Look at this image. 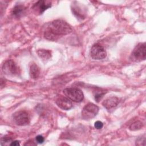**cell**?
Wrapping results in <instances>:
<instances>
[{"mask_svg":"<svg viewBox=\"0 0 146 146\" xmlns=\"http://www.w3.org/2000/svg\"><path fill=\"white\" fill-rule=\"evenodd\" d=\"M2 71L7 75H15L19 74V69L13 60H7L2 67Z\"/></svg>","mask_w":146,"mask_h":146,"instance_id":"6","label":"cell"},{"mask_svg":"<svg viewBox=\"0 0 146 146\" xmlns=\"http://www.w3.org/2000/svg\"><path fill=\"white\" fill-rule=\"evenodd\" d=\"M72 11L74 15L78 19L82 20L84 19L85 15H84V13L82 9V8L76 5H72Z\"/></svg>","mask_w":146,"mask_h":146,"instance_id":"12","label":"cell"},{"mask_svg":"<svg viewBox=\"0 0 146 146\" xmlns=\"http://www.w3.org/2000/svg\"><path fill=\"white\" fill-rule=\"evenodd\" d=\"M13 120L16 124L20 126H24L30 123L29 113L25 111H19L15 112L13 115Z\"/></svg>","mask_w":146,"mask_h":146,"instance_id":"5","label":"cell"},{"mask_svg":"<svg viewBox=\"0 0 146 146\" xmlns=\"http://www.w3.org/2000/svg\"><path fill=\"white\" fill-rule=\"evenodd\" d=\"M94 126H95V127L96 129H101L103 127V124L102 121H96L95 123V124H94Z\"/></svg>","mask_w":146,"mask_h":146,"instance_id":"19","label":"cell"},{"mask_svg":"<svg viewBox=\"0 0 146 146\" xmlns=\"http://www.w3.org/2000/svg\"><path fill=\"white\" fill-rule=\"evenodd\" d=\"M10 145H11V146H18V145H20V144H19V142L18 141L15 140V141H12V142L10 143Z\"/></svg>","mask_w":146,"mask_h":146,"instance_id":"20","label":"cell"},{"mask_svg":"<svg viewBox=\"0 0 146 146\" xmlns=\"http://www.w3.org/2000/svg\"><path fill=\"white\" fill-rule=\"evenodd\" d=\"M90 54L92 59L100 60L106 58L107 53L105 49L101 45L96 43L91 47Z\"/></svg>","mask_w":146,"mask_h":146,"instance_id":"7","label":"cell"},{"mask_svg":"<svg viewBox=\"0 0 146 146\" xmlns=\"http://www.w3.org/2000/svg\"><path fill=\"white\" fill-rule=\"evenodd\" d=\"M136 145H145V136H141L137 138L136 141Z\"/></svg>","mask_w":146,"mask_h":146,"instance_id":"17","label":"cell"},{"mask_svg":"<svg viewBox=\"0 0 146 146\" xmlns=\"http://www.w3.org/2000/svg\"><path fill=\"white\" fill-rule=\"evenodd\" d=\"M56 105L61 109L68 110L72 107V104L68 98L65 97H59L56 100Z\"/></svg>","mask_w":146,"mask_h":146,"instance_id":"9","label":"cell"},{"mask_svg":"<svg viewBox=\"0 0 146 146\" xmlns=\"http://www.w3.org/2000/svg\"><path fill=\"white\" fill-rule=\"evenodd\" d=\"M26 12V7L23 5H15L12 10V14L17 17L20 18L22 17Z\"/></svg>","mask_w":146,"mask_h":146,"instance_id":"11","label":"cell"},{"mask_svg":"<svg viewBox=\"0 0 146 146\" xmlns=\"http://www.w3.org/2000/svg\"><path fill=\"white\" fill-rule=\"evenodd\" d=\"M119 99L118 98L112 96L106 99L102 103V105L107 110H111L115 108L119 104Z\"/></svg>","mask_w":146,"mask_h":146,"instance_id":"10","label":"cell"},{"mask_svg":"<svg viewBox=\"0 0 146 146\" xmlns=\"http://www.w3.org/2000/svg\"><path fill=\"white\" fill-rule=\"evenodd\" d=\"M72 31L70 26L63 20H55L50 22L46 29L44 36L51 41L57 40L60 36L70 34Z\"/></svg>","mask_w":146,"mask_h":146,"instance_id":"1","label":"cell"},{"mask_svg":"<svg viewBox=\"0 0 146 146\" xmlns=\"http://www.w3.org/2000/svg\"><path fill=\"white\" fill-rule=\"evenodd\" d=\"M35 140H36V141L39 144L43 143V141H44V139L42 135H38L37 136H36Z\"/></svg>","mask_w":146,"mask_h":146,"instance_id":"18","label":"cell"},{"mask_svg":"<svg viewBox=\"0 0 146 146\" xmlns=\"http://www.w3.org/2000/svg\"><path fill=\"white\" fill-rule=\"evenodd\" d=\"M143 126L142 122L140 121H136L131 124L129 127V129L131 131H137L140 129Z\"/></svg>","mask_w":146,"mask_h":146,"instance_id":"15","label":"cell"},{"mask_svg":"<svg viewBox=\"0 0 146 146\" xmlns=\"http://www.w3.org/2000/svg\"><path fill=\"white\" fill-rule=\"evenodd\" d=\"M37 54L42 60H48L51 56V51L48 50L39 49L37 51Z\"/></svg>","mask_w":146,"mask_h":146,"instance_id":"14","label":"cell"},{"mask_svg":"<svg viewBox=\"0 0 146 146\" xmlns=\"http://www.w3.org/2000/svg\"><path fill=\"white\" fill-rule=\"evenodd\" d=\"M29 74L30 77L34 79L38 78L40 74V70L39 67L35 63H32L30 65Z\"/></svg>","mask_w":146,"mask_h":146,"instance_id":"13","label":"cell"},{"mask_svg":"<svg viewBox=\"0 0 146 146\" xmlns=\"http://www.w3.org/2000/svg\"><path fill=\"white\" fill-rule=\"evenodd\" d=\"M63 93L69 99L75 102H80L84 98L83 93L78 88H65Z\"/></svg>","mask_w":146,"mask_h":146,"instance_id":"3","label":"cell"},{"mask_svg":"<svg viewBox=\"0 0 146 146\" xmlns=\"http://www.w3.org/2000/svg\"><path fill=\"white\" fill-rule=\"evenodd\" d=\"M106 91H103V90H96L95 91V94H94L95 96V99L96 100V102H99L103 96V95L106 94Z\"/></svg>","mask_w":146,"mask_h":146,"instance_id":"16","label":"cell"},{"mask_svg":"<svg viewBox=\"0 0 146 146\" xmlns=\"http://www.w3.org/2000/svg\"><path fill=\"white\" fill-rule=\"evenodd\" d=\"M51 6V2L48 1H38L35 3L32 9L33 10L35 14H42L46 10L50 8Z\"/></svg>","mask_w":146,"mask_h":146,"instance_id":"8","label":"cell"},{"mask_svg":"<svg viewBox=\"0 0 146 146\" xmlns=\"http://www.w3.org/2000/svg\"><path fill=\"white\" fill-rule=\"evenodd\" d=\"M99 111V107L93 103H88L82 111V117L84 120H89L94 117Z\"/></svg>","mask_w":146,"mask_h":146,"instance_id":"4","label":"cell"},{"mask_svg":"<svg viewBox=\"0 0 146 146\" xmlns=\"http://www.w3.org/2000/svg\"><path fill=\"white\" fill-rule=\"evenodd\" d=\"M146 58V46L145 43H140L135 46L133 50L130 59L133 62H139L144 60Z\"/></svg>","mask_w":146,"mask_h":146,"instance_id":"2","label":"cell"}]
</instances>
